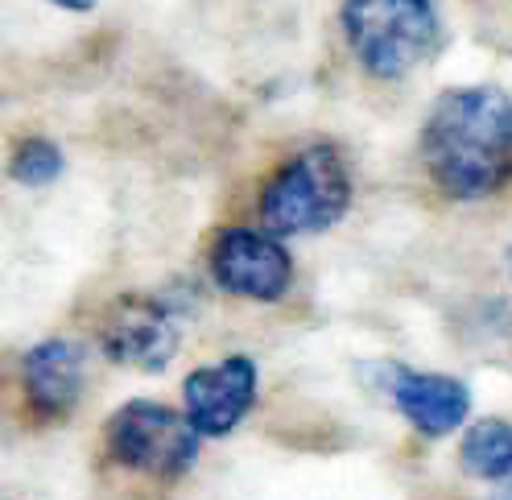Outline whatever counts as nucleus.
Returning <instances> with one entry per match:
<instances>
[{"label": "nucleus", "instance_id": "nucleus-1", "mask_svg": "<svg viewBox=\"0 0 512 500\" xmlns=\"http://www.w3.org/2000/svg\"><path fill=\"white\" fill-rule=\"evenodd\" d=\"M422 166L446 199H492L512 182V96L492 83L451 87L422 124Z\"/></svg>", "mask_w": 512, "mask_h": 500}, {"label": "nucleus", "instance_id": "nucleus-2", "mask_svg": "<svg viewBox=\"0 0 512 500\" xmlns=\"http://www.w3.org/2000/svg\"><path fill=\"white\" fill-rule=\"evenodd\" d=\"M351 207V170L339 145L314 141L281 162L261 191V224L273 240L335 228Z\"/></svg>", "mask_w": 512, "mask_h": 500}, {"label": "nucleus", "instance_id": "nucleus-3", "mask_svg": "<svg viewBox=\"0 0 512 500\" xmlns=\"http://www.w3.org/2000/svg\"><path fill=\"white\" fill-rule=\"evenodd\" d=\"M343 38L372 79H405L442 50L434 0H343Z\"/></svg>", "mask_w": 512, "mask_h": 500}, {"label": "nucleus", "instance_id": "nucleus-4", "mask_svg": "<svg viewBox=\"0 0 512 500\" xmlns=\"http://www.w3.org/2000/svg\"><path fill=\"white\" fill-rule=\"evenodd\" d=\"M199 434L178 410L149 397L124 401L108 418V451L120 467L157 480L186 476L199 459Z\"/></svg>", "mask_w": 512, "mask_h": 500}, {"label": "nucleus", "instance_id": "nucleus-5", "mask_svg": "<svg viewBox=\"0 0 512 500\" xmlns=\"http://www.w3.org/2000/svg\"><path fill=\"white\" fill-rule=\"evenodd\" d=\"M182 343V315L174 298L124 294L108 306L100 327V348L112 364L137 372H166Z\"/></svg>", "mask_w": 512, "mask_h": 500}, {"label": "nucleus", "instance_id": "nucleus-6", "mask_svg": "<svg viewBox=\"0 0 512 500\" xmlns=\"http://www.w3.org/2000/svg\"><path fill=\"white\" fill-rule=\"evenodd\" d=\"M207 265L223 294L248 302H281L294 286V261L285 244L256 228H223L211 244Z\"/></svg>", "mask_w": 512, "mask_h": 500}, {"label": "nucleus", "instance_id": "nucleus-7", "mask_svg": "<svg viewBox=\"0 0 512 500\" xmlns=\"http://www.w3.org/2000/svg\"><path fill=\"white\" fill-rule=\"evenodd\" d=\"M256 364L248 356H223L219 364H203L182 381L186 422L199 439H223L232 434L256 401Z\"/></svg>", "mask_w": 512, "mask_h": 500}, {"label": "nucleus", "instance_id": "nucleus-8", "mask_svg": "<svg viewBox=\"0 0 512 500\" xmlns=\"http://www.w3.org/2000/svg\"><path fill=\"white\" fill-rule=\"evenodd\" d=\"M389 397L397 414L422 434V439H446L455 434L471 414V389L446 372H418V368H393L389 372Z\"/></svg>", "mask_w": 512, "mask_h": 500}, {"label": "nucleus", "instance_id": "nucleus-9", "mask_svg": "<svg viewBox=\"0 0 512 500\" xmlns=\"http://www.w3.org/2000/svg\"><path fill=\"white\" fill-rule=\"evenodd\" d=\"M87 385L83 348L71 339H42L21 360V389L38 418H67Z\"/></svg>", "mask_w": 512, "mask_h": 500}, {"label": "nucleus", "instance_id": "nucleus-10", "mask_svg": "<svg viewBox=\"0 0 512 500\" xmlns=\"http://www.w3.org/2000/svg\"><path fill=\"white\" fill-rule=\"evenodd\" d=\"M463 472L475 480H512V422L504 418H479L467 426L459 447Z\"/></svg>", "mask_w": 512, "mask_h": 500}, {"label": "nucleus", "instance_id": "nucleus-11", "mask_svg": "<svg viewBox=\"0 0 512 500\" xmlns=\"http://www.w3.org/2000/svg\"><path fill=\"white\" fill-rule=\"evenodd\" d=\"M62 170H67V158H62L58 141H50V137L17 141L13 158H9V178L21 186H50V182H58Z\"/></svg>", "mask_w": 512, "mask_h": 500}, {"label": "nucleus", "instance_id": "nucleus-12", "mask_svg": "<svg viewBox=\"0 0 512 500\" xmlns=\"http://www.w3.org/2000/svg\"><path fill=\"white\" fill-rule=\"evenodd\" d=\"M50 5H58V9H67V13H91L100 0H50Z\"/></svg>", "mask_w": 512, "mask_h": 500}, {"label": "nucleus", "instance_id": "nucleus-13", "mask_svg": "<svg viewBox=\"0 0 512 500\" xmlns=\"http://www.w3.org/2000/svg\"><path fill=\"white\" fill-rule=\"evenodd\" d=\"M496 500H512V484H508V488H504V492H500Z\"/></svg>", "mask_w": 512, "mask_h": 500}, {"label": "nucleus", "instance_id": "nucleus-14", "mask_svg": "<svg viewBox=\"0 0 512 500\" xmlns=\"http://www.w3.org/2000/svg\"><path fill=\"white\" fill-rule=\"evenodd\" d=\"M504 261H508V273H512V248H508V253H504Z\"/></svg>", "mask_w": 512, "mask_h": 500}]
</instances>
